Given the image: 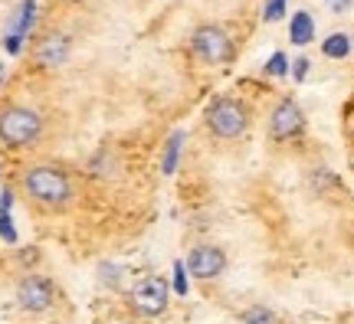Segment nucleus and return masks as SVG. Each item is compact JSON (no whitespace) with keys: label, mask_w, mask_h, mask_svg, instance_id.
<instances>
[{"label":"nucleus","mask_w":354,"mask_h":324,"mask_svg":"<svg viewBox=\"0 0 354 324\" xmlns=\"http://www.w3.org/2000/svg\"><path fill=\"white\" fill-rule=\"evenodd\" d=\"M308 75V59H295V79H305Z\"/></svg>","instance_id":"19"},{"label":"nucleus","mask_w":354,"mask_h":324,"mask_svg":"<svg viewBox=\"0 0 354 324\" xmlns=\"http://www.w3.org/2000/svg\"><path fill=\"white\" fill-rule=\"evenodd\" d=\"M243 321L246 324H276V314L263 308V305H253V308H246L243 312Z\"/></svg>","instance_id":"13"},{"label":"nucleus","mask_w":354,"mask_h":324,"mask_svg":"<svg viewBox=\"0 0 354 324\" xmlns=\"http://www.w3.org/2000/svg\"><path fill=\"white\" fill-rule=\"evenodd\" d=\"M174 288H177V295H184V292H187V278H184V262H174Z\"/></svg>","instance_id":"18"},{"label":"nucleus","mask_w":354,"mask_h":324,"mask_svg":"<svg viewBox=\"0 0 354 324\" xmlns=\"http://www.w3.org/2000/svg\"><path fill=\"white\" fill-rule=\"evenodd\" d=\"M56 301V288L46 275H26L24 282L17 285V305L24 312H33V314H43L53 308Z\"/></svg>","instance_id":"6"},{"label":"nucleus","mask_w":354,"mask_h":324,"mask_svg":"<svg viewBox=\"0 0 354 324\" xmlns=\"http://www.w3.org/2000/svg\"><path fill=\"white\" fill-rule=\"evenodd\" d=\"M322 53H325L328 59H344V56L351 53V39H348V33H331V37L322 43Z\"/></svg>","instance_id":"11"},{"label":"nucleus","mask_w":354,"mask_h":324,"mask_svg":"<svg viewBox=\"0 0 354 324\" xmlns=\"http://www.w3.org/2000/svg\"><path fill=\"white\" fill-rule=\"evenodd\" d=\"M37 59H39V66H50V69L63 66L69 59V37H63V33L43 37L37 46Z\"/></svg>","instance_id":"9"},{"label":"nucleus","mask_w":354,"mask_h":324,"mask_svg":"<svg viewBox=\"0 0 354 324\" xmlns=\"http://www.w3.org/2000/svg\"><path fill=\"white\" fill-rule=\"evenodd\" d=\"M43 131V118L33 108L24 105H7L0 112V141L7 148H30Z\"/></svg>","instance_id":"3"},{"label":"nucleus","mask_w":354,"mask_h":324,"mask_svg":"<svg viewBox=\"0 0 354 324\" xmlns=\"http://www.w3.org/2000/svg\"><path fill=\"white\" fill-rule=\"evenodd\" d=\"M167 301H171V288L161 275H151V278H145L135 285L131 292V308L145 318H158V314L167 308Z\"/></svg>","instance_id":"5"},{"label":"nucleus","mask_w":354,"mask_h":324,"mask_svg":"<svg viewBox=\"0 0 354 324\" xmlns=\"http://www.w3.org/2000/svg\"><path fill=\"white\" fill-rule=\"evenodd\" d=\"M266 73L269 75H286L289 73V59H286V53H272V56H269V63H266Z\"/></svg>","instance_id":"14"},{"label":"nucleus","mask_w":354,"mask_h":324,"mask_svg":"<svg viewBox=\"0 0 354 324\" xmlns=\"http://www.w3.org/2000/svg\"><path fill=\"white\" fill-rule=\"evenodd\" d=\"M24 193L43 210H66L73 203V180L63 167L37 164L24 174Z\"/></svg>","instance_id":"1"},{"label":"nucleus","mask_w":354,"mask_h":324,"mask_svg":"<svg viewBox=\"0 0 354 324\" xmlns=\"http://www.w3.org/2000/svg\"><path fill=\"white\" fill-rule=\"evenodd\" d=\"M207 128L220 141H236L250 128V108L240 99L223 95V99L210 102V108H207Z\"/></svg>","instance_id":"2"},{"label":"nucleus","mask_w":354,"mask_h":324,"mask_svg":"<svg viewBox=\"0 0 354 324\" xmlns=\"http://www.w3.org/2000/svg\"><path fill=\"white\" fill-rule=\"evenodd\" d=\"M305 131V115L292 99H282L269 115V135L276 141H292Z\"/></svg>","instance_id":"7"},{"label":"nucleus","mask_w":354,"mask_h":324,"mask_svg":"<svg viewBox=\"0 0 354 324\" xmlns=\"http://www.w3.org/2000/svg\"><path fill=\"white\" fill-rule=\"evenodd\" d=\"M190 46H194V53L201 56L203 63L210 66H220V63H230L233 59V39H230V33L223 30V26L216 23H203L194 30V37H190Z\"/></svg>","instance_id":"4"},{"label":"nucleus","mask_w":354,"mask_h":324,"mask_svg":"<svg viewBox=\"0 0 354 324\" xmlns=\"http://www.w3.org/2000/svg\"><path fill=\"white\" fill-rule=\"evenodd\" d=\"M289 39L295 43V46H305V43H312V39H315V20H312V13L299 10L295 17H292Z\"/></svg>","instance_id":"10"},{"label":"nucleus","mask_w":354,"mask_h":324,"mask_svg":"<svg viewBox=\"0 0 354 324\" xmlns=\"http://www.w3.org/2000/svg\"><path fill=\"white\" fill-rule=\"evenodd\" d=\"M180 144H184V135H180V131L171 135V141H167V148H165V161H161V171H165V174H174L177 158H180Z\"/></svg>","instance_id":"12"},{"label":"nucleus","mask_w":354,"mask_h":324,"mask_svg":"<svg viewBox=\"0 0 354 324\" xmlns=\"http://www.w3.org/2000/svg\"><path fill=\"white\" fill-rule=\"evenodd\" d=\"M0 239H7V242H17V229L10 226V213H0Z\"/></svg>","instance_id":"16"},{"label":"nucleus","mask_w":354,"mask_h":324,"mask_svg":"<svg viewBox=\"0 0 354 324\" xmlns=\"http://www.w3.org/2000/svg\"><path fill=\"white\" fill-rule=\"evenodd\" d=\"M99 272H102V282H105V285H118V282H122L118 269H115V265H109V262H105V265H99Z\"/></svg>","instance_id":"17"},{"label":"nucleus","mask_w":354,"mask_h":324,"mask_svg":"<svg viewBox=\"0 0 354 324\" xmlns=\"http://www.w3.org/2000/svg\"><path fill=\"white\" fill-rule=\"evenodd\" d=\"M184 269L197 278H216L227 269V252L216 249V246H197V249H190Z\"/></svg>","instance_id":"8"},{"label":"nucleus","mask_w":354,"mask_h":324,"mask_svg":"<svg viewBox=\"0 0 354 324\" xmlns=\"http://www.w3.org/2000/svg\"><path fill=\"white\" fill-rule=\"evenodd\" d=\"M282 13H286V0H269L263 17L269 20V23H276V20H282Z\"/></svg>","instance_id":"15"}]
</instances>
